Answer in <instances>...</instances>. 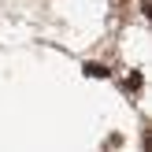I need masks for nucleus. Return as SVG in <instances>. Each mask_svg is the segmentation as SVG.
I'll return each mask as SVG.
<instances>
[{
  "label": "nucleus",
  "instance_id": "1",
  "mask_svg": "<svg viewBox=\"0 0 152 152\" xmlns=\"http://www.w3.org/2000/svg\"><path fill=\"white\" fill-rule=\"evenodd\" d=\"M86 74H89V78H108V67H100V63H86Z\"/></svg>",
  "mask_w": 152,
  "mask_h": 152
},
{
  "label": "nucleus",
  "instance_id": "2",
  "mask_svg": "<svg viewBox=\"0 0 152 152\" xmlns=\"http://www.w3.org/2000/svg\"><path fill=\"white\" fill-rule=\"evenodd\" d=\"M126 89H130V93H137V89H141V74H137V71L126 78Z\"/></svg>",
  "mask_w": 152,
  "mask_h": 152
}]
</instances>
